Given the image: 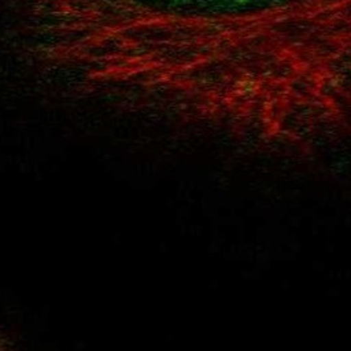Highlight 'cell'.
Here are the masks:
<instances>
[{
  "instance_id": "obj_1",
  "label": "cell",
  "mask_w": 351,
  "mask_h": 351,
  "mask_svg": "<svg viewBox=\"0 0 351 351\" xmlns=\"http://www.w3.org/2000/svg\"><path fill=\"white\" fill-rule=\"evenodd\" d=\"M0 351H14L12 346L8 342V339L4 337V334L1 332H0Z\"/></svg>"
}]
</instances>
